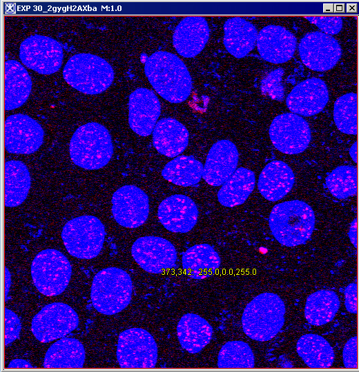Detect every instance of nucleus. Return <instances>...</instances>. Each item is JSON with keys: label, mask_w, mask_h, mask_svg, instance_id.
Returning a JSON list of instances; mask_svg holds the SVG:
<instances>
[{"label": "nucleus", "mask_w": 359, "mask_h": 372, "mask_svg": "<svg viewBox=\"0 0 359 372\" xmlns=\"http://www.w3.org/2000/svg\"><path fill=\"white\" fill-rule=\"evenodd\" d=\"M296 350L305 364L313 369H327L332 366L334 352L330 344L322 336L308 333L298 340Z\"/></svg>", "instance_id": "obj_32"}, {"label": "nucleus", "mask_w": 359, "mask_h": 372, "mask_svg": "<svg viewBox=\"0 0 359 372\" xmlns=\"http://www.w3.org/2000/svg\"><path fill=\"white\" fill-rule=\"evenodd\" d=\"M328 100L325 83L320 79L311 78L292 90L287 98V105L293 114L310 116L319 113Z\"/></svg>", "instance_id": "obj_20"}, {"label": "nucleus", "mask_w": 359, "mask_h": 372, "mask_svg": "<svg viewBox=\"0 0 359 372\" xmlns=\"http://www.w3.org/2000/svg\"><path fill=\"white\" fill-rule=\"evenodd\" d=\"M269 136L275 147L287 154L304 152L311 141V130L307 121L293 113L277 116L269 128Z\"/></svg>", "instance_id": "obj_11"}, {"label": "nucleus", "mask_w": 359, "mask_h": 372, "mask_svg": "<svg viewBox=\"0 0 359 372\" xmlns=\"http://www.w3.org/2000/svg\"><path fill=\"white\" fill-rule=\"evenodd\" d=\"M157 216L161 224L169 231L184 234L192 230L196 225L198 209L188 196L174 194L160 203Z\"/></svg>", "instance_id": "obj_17"}, {"label": "nucleus", "mask_w": 359, "mask_h": 372, "mask_svg": "<svg viewBox=\"0 0 359 372\" xmlns=\"http://www.w3.org/2000/svg\"><path fill=\"white\" fill-rule=\"evenodd\" d=\"M325 183L336 198L345 199L356 194L357 170L353 166L341 165L327 176Z\"/></svg>", "instance_id": "obj_36"}, {"label": "nucleus", "mask_w": 359, "mask_h": 372, "mask_svg": "<svg viewBox=\"0 0 359 372\" xmlns=\"http://www.w3.org/2000/svg\"><path fill=\"white\" fill-rule=\"evenodd\" d=\"M69 151L76 165L88 170L99 169L106 166L112 157L113 146L110 134L100 123H86L73 134Z\"/></svg>", "instance_id": "obj_4"}, {"label": "nucleus", "mask_w": 359, "mask_h": 372, "mask_svg": "<svg viewBox=\"0 0 359 372\" xmlns=\"http://www.w3.org/2000/svg\"><path fill=\"white\" fill-rule=\"evenodd\" d=\"M345 305L351 313H357V285L354 282L347 285L345 290Z\"/></svg>", "instance_id": "obj_42"}, {"label": "nucleus", "mask_w": 359, "mask_h": 372, "mask_svg": "<svg viewBox=\"0 0 359 372\" xmlns=\"http://www.w3.org/2000/svg\"><path fill=\"white\" fill-rule=\"evenodd\" d=\"M85 350L80 341L72 338H62L53 343L46 351L44 368H83Z\"/></svg>", "instance_id": "obj_29"}, {"label": "nucleus", "mask_w": 359, "mask_h": 372, "mask_svg": "<svg viewBox=\"0 0 359 372\" xmlns=\"http://www.w3.org/2000/svg\"><path fill=\"white\" fill-rule=\"evenodd\" d=\"M72 268L60 251L47 249L40 251L31 265V276L38 291L46 296H55L67 287Z\"/></svg>", "instance_id": "obj_8"}, {"label": "nucleus", "mask_w": 359, "mask_h": 372, "mask_svg": "<svg viewBox=\"0 0 359 372\" xmlns=\"http://www.w3.org/2000/svg\"><path fill=\"white\" fill-rule=\"evenodd\" d=\"M305 18L328 35L338 34L342 27V18L340 17H305Z\"/></svg>", "instance_id": "obj_40"}, {"label": "nucleus", "mask_w": 359, "mask_h": 372, "mask_svg": "<svg viewBox=\"0 0 359 372\" xmlns=\"http://www.w3.org/2000/svg\"><path fill=\"white\" fill-rule=\"evenodd\" d=\"M43 141L42 127L28 115L16 114L6 119L5 147L9 153H34L40 147Z\"/></svg>", "instance_id": "obj_15"}, {"label": "nucleus", "mask_w": 359, "mask_h": 372, "mask_svg": "<svg viewBox=\"0 0 359 372\" xmlns=\"http://www.w3.org/2000/svg\"><path fill=\"white\" fill-rule=\"evenodd\" d=\"M356 147H357V143L356 142H355L349 150V154L355 163L357 162V154H356L357 148Z\"/></svg>", "instance_id": "obj_46"}, {"label": "nucleus", "mask_w": 359, "mask_h": 372, "mask_svg": "<svg viewBox=\"0 0 359 372\" xmlns=\"http://www.w3.org/2000/svg\"><path fill=\"white\" fill-rule=\"evenodd\" d=\"M299 54L303 63L315 71H327L337 63L341 56L338 42L321 32L305 35L299 44Z\"/></svg>", "instance_id": "obj_16"}, {"label": "nucleus", "mask_w": 359, "mask_h": 372, "mask_svg": "<svg viewBox=\"0 0 359 372\" xmlns=\"http://www.w3.org/2000/svg\"><path fill=\"white\" fill-rule=\"evenodd\" d=\"M132 291V280L127 272L117 267H107L93 278L90 289L92 304L102 314H116L129 304Z\"/></svg>", "instance_id": "obj_5"}, {"label": "nucleus", "mask_w": 359, "mask_h": 372, "mask_svg": "<svg viewBox=\"0 0 359 372\" xmlns=\"http://www.w3.org/2000/svg\"><path fill=\"white\" fill-rule=\"evenodd\" d=\"M182 268L186 274L195 280H203L213 276L221 264L217 252L208 244H197L182 255Z\"/></svg>", "instance_id": "obj_26"}, {"label": "nucleus", "mask_w": 359, "mask_h": 372, "mask_svg": "<svg viewBox=\"0 0 359 372\" xmlns=\"http://www.w3.org/2000/svg\"><path fill=\"white\" fill-rule=\"evenodd\" d=\"M189 134L186 127L173 118L159 120L153 131V143L161 154L177 157L186 148Z\"/></svg>", "instance_id": "obj_24"}, {"label": "nucleus", "mask_w": 359, "mask_h": 372, "mask_svg": "<svg viewBox=\"0 0 359 372\" xmlns=\"http://www.w3.org/2000/svg\"><path fill=\"white\" fill-rule=\"evenodd\" d=\"M239 154L234 143L220 140L211 147L203 167L202 178L210 185L218 187L235 171Z\"/></svg>", "instance_id": "obj_19"}, {"label": "nucleus", "mask_w": 359, "mask_h": 372, "mask_svg": "<svg viewBox=\"0 0 359 372\" xmlns=\"http://www.w3.org/2000/svg\"><path fill=\"white\" fill-rule=\"evenodd\" d=\"M105 228L94 216H81L66 223L61 238L68 252L81 259H92L100 253L105 238Z\"/></svg>", "instance_id": "obj_7"}, {"label": "nucleus", "mask_w": 359, "mask_h": 372, "mask_svg": "<svg viewBox=\"0 0 359 372\" xmlns=\"http://www.w3.org/2000/svg\"><path fill=\"white\" fill-rule=\"evenodd\" d=\"M112 214L115 221L124 227L142 225L149 214V200L146 194L135 185H124L114 192Z\"/></svg>", "instance_id": "obj_14"}, {"label": "nucleus", "mask_w": 359, "mask_h": 372, "mask_svg": "<svg viewBox=\"0 0 359 372\" xmlns=\"http://www.w3.org/2000/svg\"><path fill=\"white\" fill-rule=\"evenodd\" d=\"M19 58L28 68L41 74H51L61 65L63 50L55 39L35 34L21 43Z\"/></svg>", "instance_id": "obj_12"}, {"label": "nucleus", "mask_w": 359, "mask_h": 372, "mask_svg": "<svg viewBox=\"0 0 359 372\" xmlns=\"http://www.w3.org/2000/svg\"><path fill=\"white\" fill-rule=\"evenodd\" d=\"M224 44L227 51L236 58H242L255 45L258 32L249 21L241 17H232L224 25Z\"/></svg>", "instance_id": "obj_28"}, {"label": "nucleus", "mask_w": 359, "mask_h": 372, "mask_svg": "<svg viewBox=\"0 0 359 372\" xmlns=\"http://www.w3.org/2000/svg\"><path fill=\"white\" fill-rule=\"evenodd\" d=\"M63 76L77 90L87 94H97L110 86L114 72L104 59L89 53H80L67 61Z\"/></svg>", "instance_id": "obj_6"}, {"label": "nucleus", "mask_w": 359, "mask_h": 372, "mask_svg": "<svg viewBox=\"0 0 359 372\" xmlns=\"http://www.w3.org/2000/svg\"><path fill=\"white\" fill-rule=\"evenodd\" d=\"M128 123L131 130L141 136H149L160 115L157 96L148 89L135 90L129 96Z\"/></svg>", "instance_id": "obj_18"}, {"label": "nucleus", "mask_w": 359, "mask_h": 372, "mask_svg": "<svg viewBox=\"0 0 359 372\" xmlns=\"http://www.w3.org/2000/svg\"><path fill=\"white\" fill-rule=\"evenodd\" d=\"M32 81L25 68L18 61L5 62V110H12L21 106L28 99Z\"/></svg>", "instance_id": "obj_27"}, {"label": "nucleus", "mask_w": 359, "mask_h": 372, "mask_svg": "<svg viewBox=\"0 0 359 372\" xmlns=\"http://www.w3.org/2000/svg\"><path fill=\"white\" fill-rule=\"evenodd\" d=\"M78 324V315L71 307L63 302H52L34 316L31 331L39 341L46 343L65 337Z\"/></svg>", "instance_id": "obj_10"}, {"label": "nucleus", "mask_w": 359, "mask_h": 372, "mask_svg": "<svg viewBox=\"0 0 359 372\" xmlns=\"http://www.w3.org/2000/svg\"><path fill=\"white\" fill-rule=\"evenodd\" d=\"M144 71L155 91L168 102L180 103L189 96L191 77L177 56L165 51L156 52L148 57Z\"/></svg>", "instance_id": "obj_1"}, {"label": "nucleus", "mask_w": 359, "mask_h": 372, "mask_svg": "<svg viewBox=\"0 0 359 372\" xmlns=\"http://www.w3.org/2000/svg\"><path fill=\"white\" fill-rule=\"evenodd\" d=\"M8 368H33V366L26 360L23 359H14L10 361Z\"/></svg>", "instance_id": "obj_43"}, {"label": "nucleus", "mask_w": 359, "mask_h": 372, "mask_svg": "<svg viewBox=\"0 0 359 372\" xmlns=\"http://www.w3.org/2000/svg\"><path fill=\"white\" fill-rule=\"evenodd\" d=\"M177 335L181 347L190 353L201 351L211 341L213 328L200 316L187 313L177 325Z\"/></svg>", "instance_id": "obj_25"}, {"label": "nucleus", "mask_w": 359, "mask_h": 372, "mask_svg": "<svg viewBox=\"0 0 359 372\" xmlns=\"http://www.w3.org/2000/svg\"><path fill=\"white\" fill-rule=\"evenodd\" d=\"M203 165L193 156L182 155L166 163L162 177L174 185L189 187L197 184L203 173Z\"/></svg>", "instance_id": "obj_34"}, {"label": "nucleus", "mask_w": 359, "mask_h": 372, "mask_svg": "<svg viewBox=\"0 0 359 372\" xmlns=\"http://www.w3.org/2000/svg\"><path fill=\"white\" fill-rule=\"evenodd\" d=\"M343 363L347 369H357V337L351 338L345 344L342 351Z\"/></svg>", "instance_id": "obj_41"}, {"label": "nucleus", "mask_w": 359, "mask_h": 372, "mask_svg": "<svg viewBox=\"0 0 359 372\" xmlns=\"http://www.w3.org/2000/svg\"><path fill=\"white\" fill-rule=\"evenodd\" d=\"M339 307L340 301L337 294L331 290L321 289L307 298L304 316L312 325H323L334 318Z\"/></svg>", "instance_id": "obj_33"}, {"label": "nucleus", "mask_w": 359, "mask_h": 372, "mask_svg": "<svg viewBox=\"0 0 359 372\" xmlns=\"http://www.w3.org/2000/svg\"><path fill=\"white\" fill-rule=\"evenodd\" d=\"M269 224L274 238L282 245L292 247L304 243L311 237L315 215L305 202L289 200L273 207Z\"/></svg>", "instance_id": "obj_2"}, {"label": "nucleus", "mask_w": 359, "mask_h": 372, "mask_svg": "<svg viewBox=\"0 0 359 372\" xmlns=\"http://www.w3.org/2000/svg\"><path fill=\"white\" fill-rule=\"evenodd\" d=\"M116 354L121 368H155L157 346L149 332L141 328H130L119 334Z\"/></svg>", "instance_id": "obj_9"}, {"label": "nucleus", "mask_w": 359, "mask_h": 372, "mask_svg": "<svg viewBox=\"0 0 359 372\" xmlns=\"http://www.w3.org/2000/svg\"><path fill=\"white\" fill-rule=\"evenodd\" d=\"M217 366L221 369H252L255 366L253 353L244 342H227L220 350Z\"/></svg>", "instance_id": "obj_35"}, {"label": "nucleus", "mask_w": 359, "mask_h": 372, "mask_svg": "<svg viewBox=\"0 0 359 372\" xmlns=\"http://www.w3.org/2000/svg\"><path fill=\"white\" fill-rule=\"evenodd\" d=\"M131 254L142 269L151 273H162L173 268L177 251L168 240L154 236L137 238L133 244Z\"/></svg>", "instance_id": "obj_13"}, {"label": "nucleus", "mask_w": 359, "mask_h": 372, "mask_svg": "<svg viewBox=\"0 0 359 372\" xmlns=\"http://www.w3.org/2000/svg\"><path fill=\"white\" fill-rule=\"evenodd\" d=\"M285 311L284 303L278 295L260 293L246 304L243 311V331L252 340H270L283 327Z\"/></svg>", "instance_id": "obj_3"}, {"label": "nucleus", "mask_w": 359, "mask_h": 372, "mask_svg": "<svg viewBox=\"0 0 359 372\" xmlns=\"http://www.w3.org/2000/svg\"><path fill=\"white\" fill-rule=\"evenodd\" d=\"M222 185L217 193L219 203L227 207L240 205L255 188V174L247 168L239 167Z\"/></svg>", "instance_id": "obj_30"}, {"label": "nucleus", "mask_w": 359, "mask_h": 372, "mask_svg": "<svg viewBox=\"0 0 359 372\" xmlns=\"http://www.w3.org/2000/svg\"><path fill=\"white\" fill-rule=\"evenodd\" d=\"M349 237L354 247H357V225H356V218H355L351 224L349 231Z\"/></svg>", "instance_id": "obj_44"}, {"label": "nucleus", "mask_w": 359, "mask_h": 372, "mask_svg": "<svg viewBox=\"0 0 359 372\" xmlns=\"http://www.w3.org/2000/svg\"><path fill=\"white\" fill-rule=\"evenodd\" d=\"M333 118L338 129L347 134H357V94L348 93L335 102Z\"/></svg>", "instance_id": "obj_37"}, {"label": "nucleus", "mask_w": 359, "mask_h": 372, "mask_svg": "<svg viewBox=\"0 0 359 372\" xmlns=\"http://www.w3.org/2000/svg\"><path fill=\"white\" fill-rule=\"evenodd\" d=\"M11 285V275L7 267H5V296L6 301L8 300V295Z\"/></svg>", "instance_id": "obj_45"}, {"label": "nucleus", "mask_w": 359, "mask_h": 372, "mask_svg": "<svg viewBox=\"0 0 359 372\" xmlns=\"http://www.w3.org/2000/svg\"><path fill=\"white\" fill-rule=\"evenodd\" d=\"M294 182L295 176L290 167L282 161H273L261 172L258 187L264 198L275 202L291 190Z\"/></svg>", "instance_id": "obj_23"}, {"label": "nucleus", "mask_w": 359, "mask_h": 372, "mask_svg": "<svg viewBox=\"0 0 359 372\" xmlns=\"http://www.w3.org/2000/svg\"><path fill=\"white\" fill-rule=\"evenodd\" d=\"M21 326L17 315L7 308L5 309V345L17 340L21 331Z\"/></svg>", "instance_id": "obj_39"}, {"label": "nucleus", "mask_w": 359, "mask_h": 372, "mask_svg": "<svg viewBox=\"0 0 359 372\" xmlns=\"http://www.w3.org/2000/svg\"><path fill=\"white\" fill-rule=\"evenodd\" d=\"M30 176L27 166L19 161L5 163V206L14 207L26 198L30 188Z\"/></svg>", "instance_id": "obj_31"}, {"label": "nucleus", "mask_w": 359, "mask_h": 372, "mask_svg": "<svg viewBox=\"0 0 359 372\" xmlns=\"http://www.w3.org/2000/svg\"><path fill=\"white\" fill-rule=\"evenodd\" d=\"M256 42L260 56L273 63L289 61L296 47V39L292 33L281 26L273 25L260 31Z\"/></svg>", "instance_id": "obj_21"}, {"label": "nucleus", "mask_w": 359, "mask_h": 372, "mask_svg": "<svg viewBox=\"0 0 359 372\" xmlns=\"http://www.w3.org/2000/svg\"><path fill=\"white\" fill-rule=\"evenodd\" d=\"M284 70L281 68L271 71L262 81L261 90L271 99L282 101L284 97V87L281 83Z\"/></svg>", "instance_id": "obj_38"}, {"label": "nucleus", "mask_w": 359, "mask_h": 372, "mask_svg": "<svg viewBox=\"0 0 359 372\" xmlns=\"http://www.w3.org/2000/svg\"><path fill=\"white\" fill-rule=\"evenodd\" d=\"M208 37L209 28L204 17H187L175 28L173 45L181 56L193 57L203 50Z\"/></svg>", "instance_id": "obj_22"}]
</instances>
